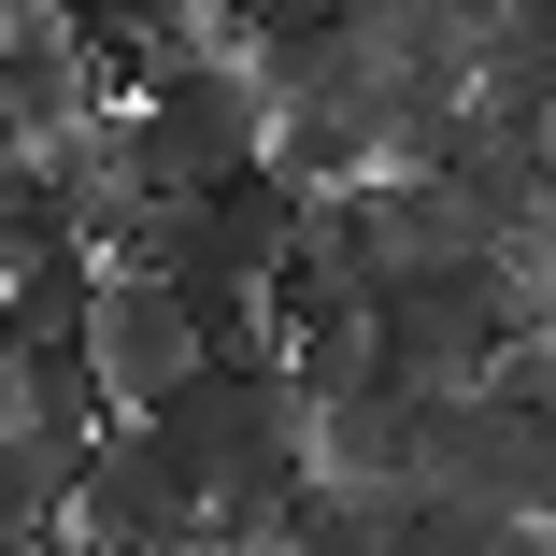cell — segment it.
Here are the masks:
<instances>
[{
	"instance_id": "6da1fadb",
	"label": "cell",
	"mask_w": 556,
	"mask_h": 556,
	"mask_svg": "<svg viewBox=\"0 0 556 556\" xmlns=\"http://www.w3.org/2000/svg\"><path fill=\"white\" fill-rule=\"evenodd\" d=\"M143 428L200 485H229V471H314V400H300V371L271 343H214L172 400H143Z\"/></svg>"
},
{
	"instance_id": "7a4b0ae2",
	"label": "cell",
	"mask_w": 556,
	"mask_h": 556,
	"mask_svg": "<svg viewBox=\"0 0 556 556\" xmlns=\"http://www.w3.org/2000/svg\"><path fill=\"white\" fill-rule=\"evenodd\" d=\"M200 514H214V485L172 457L143 414H100V428H86V457H72V528H86V542L172 556V542H200Z\"/></svg>"
},
{
	"instance_id": "3957f363",
	"label": "cell",
	"mask_w": 556,
	"mask_h": 556,
	"mask_svg": "<svg viewBox=\"0 0 556 556\" xmlns=\"http://www.w3.org/2000/svg\"><path fill=\"white\" fill-rule=\"evenodd\" d=\"M200 357H214V328L186 314V286H157V271H115V286L86 300V371H100V400H115V414L172 400Z\"/></svg>"
},
{
	"instance_id": "277c9868",
	"label": "cell",
	"mask_w": 556,
	"mask_h": 556,
	"mask_svg": "<svg viewBox=\"0 0 556 556\" xmlns=\"http://www.w3.org/2000/svg\"><path fill=\"white\" fill-rule=\"evenodd\" d=\"M100 100L115 86H100V58H86V29L58 0H0V143H58Z\"/></svg>"
},
{
	"instance_id": "5b68a950",
	"label": "cell",
	"mask_w": 556,
	"mask_h": 556,
	"mask_svg": "<svg viewBox=\"0 0 556 556\" xmlns=\"http://www.w3.org/2000/svg\"><path fill=\"white\" fill-rule=\"evenodd\" d=\"M58 243H86L72 157L58 143H0V271H15V257H58Z\"/></svg>"
},
{
	"instance_id": "8992f818",
	"label": "cell",
	"mask_w": 556,
	"mask_h": 556,
	"mask_svg": "<svg viewBox=\"0 0 556 556\" xmlns=\"http://www.w3.org/2000/svg\"><path fill=\"white\" fill-rule=\"evenodd\" d=\"M115 286V257L100 243H58V257H15L0 271V328L15 343H86V300Z\"/></svg>"
},
{
	"instance_id": "52a82bcc",
	"label": "cell",
	"mask_w": 556,
	"mask_h": 556,
	"mask_svg": "<svg viewBox=\"0 0 556 556\" xmlns=\"http://www.w3.org/2000/svg\"><path fill=\"white\" fill-rule=\"evenodd\" d=\"M243 43H271V29H371V0H214Z\"/></svg>"
},
{
	"instance_id": "ba28073f",
	"label": "cell",
	"mask_w": 556,
	"mask_h": 556,
	"mask_svg": "<svg viewBox=\"0 0 556 556\" xmlns=\"http://www.w3.org/2000/svg\"><path fill=\"white\" fill-rule=\"evenodd\" d=\"M172 556H214V542H172Z\"/></svg>"
}]
</instances>
